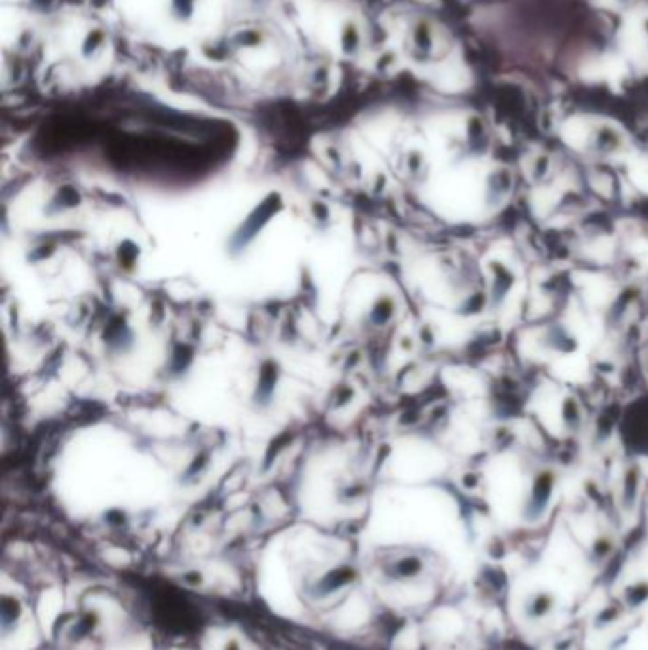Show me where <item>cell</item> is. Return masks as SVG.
Wrapping results in <instances>:
<instances>
[{
    "mask_svg": "<svg viewBox=\"0 0 648 650\" xmlns=\"http://www.w3.org/2000/svg\"><path fill=\"white\" fill-rule=\"evenodd\" d=\"M358 578L359 572L354 565H338V567H331L329 570H325L322 576H317L316 580L306 588V591L312 599L324 601L335 593H340L343 589L352 588L358 582Z\"/></svg>",
    "mask_w": 648,
    "mask_h": 650,
    "instance_id": "obj_1",
    "label": "cell"
},
{
    "mask_svg": "<svg viewBox=\"0 0 648 650\" xmlns=\"http://www.w3.org/2000/svg\"><path fill=\"white\" fill-rule=\"evenodd\" d=\"M422 570H424L422 557L415 556V554H405V556H399L386 563L382 572L390 582H411L422 575Z\"/></svg>",
    "mask_w": 648,
    "mask_h": 650,
    "instance_id": "obj_2",
    "label": "cell"
},
{
    "mask_svg": "<svg viewBox=\"0 0 648 650\" xmlns=\"http://www.w3.org/2000/svg\"><path fill=\"white\" fill-rule=\"evenodd\" d=\"M101 626V612L95 609H88L80 612L75 618V622L69 626L67 639L71 643H82L94 635L95 631Z\"/></svg>",
    "mask_w": 648,
    "mask_h": 650,
    "instance_id": "obj_3",
    "label": "cell"
},
{
    "mask_svg": "<svg viewBox=\"0 0 648 650\" xmlns=\"http://www.w3.org/2000/svg\"><path fill=\"white\" fill-rule=\"evenodd\" d=\"M621 149H624V137H621L618 129L608 126V124L597 128L593 136V143H591V150H593L595 154L607 158V156L620 152Z\"/></svg>",
    "mask_w": 648,
    "mask_h": 650,
    "instance_id": "obj_4",
    "label": "cell"
},
{
    "mask_svg": "<svg viewBox=\"0 0 648 650\" xmlns=\"http://www.w3.org/2000/svg\"><path fill=\"white\" fill-rule=\"evenodd\" d=\"M23 618V603L15 595L4 593L0 599V628L2 635H10Z\"/></svg>",
    "mask_w": 648,
    "mask_h": 650,
    "instance_id": "obj_5",
    "label": "cell"
},
{
    "mask_svg": "<svg viewBox=\"0 0 648 650\" xmlns=\"http://www.w3.org/2000/svg\"><path fill=\"white\" fill-rule=\"evenodd\" d=\"M340 52L345 57H356L361 50V29L354 20H346L340 27Z\"/></svg>",
    "mask_w": 648,
    "mask_h": 650,
    "instance_id": "obj_6",
    "label": "cell"
},
{
    "mask_svg": "<svg viewBox=\"0 0 648 650\" xmlns=\"http://www.w3.org/2000/svg\"><path fill=\"white\" fill-rule=\"evenodd\" d=\"M411 41L415 52L419 55H428L433 48L432 25L426 20H419L411 29Z\"/></svg>",
    "mask_w": 648,
    "mask_h": 650,
    "instance_id": "obj_7",
    "label": "cell"
},
{
    "mask_svg": "<svg viewBox=\"0 0 648 650\" xmlns=\"http://www.w3.org/2000/svg\"><path fill=\"white\" fill-rule=\"evenodd\" d=\"M108 34L103 27H92L84 36L80 44V54L84 59H94L101 54V50L107 46Z\"/></svg>",
    "mask_w": 648,
    "mask_h": 650,
    "instance_id": "obj_8",
    "label": "cell"
},
{
    "mask_svg": "<svg viewBox=\"0 0 648 650\" xmlns=\"http://www.w3.org/2000/svg\"><path fill=\"white\" fill-rule=\"evenodd\" d=\"M268 38V34L264 29L259 27H247L240 29L234 36H232V44L243 50H253V48H261Z\"/></svg>",
    "mask_w": 648,
    "mask_h": 650,
    "instance_id": "obj_9",
    "label": "cell"
},
{
    "mask_svg": "<svg viewBox=\"0 0 648 650\" xmlns=\"http://www.w3.org/2000/svg\"><path fill=\"white\" fill-rule=\"evenodd\" d=\"M198 0H169V14L177 23H189L196 14Z\"/></svg>",
    "mask_w": 648,
    "mask_h": 650,
    "instance_id": "obj_10",
    "label": "cell"
},
{
    "mask_svg": "<svg viewBox=\"0 0 648 650\" xmlns=\"http://www.w3.org/2000/svg\"><path fill=\"white\" fill-rule=\"evenodd\" d=\"M329 80H331V73L327 65H317L310 73V84L314 89H325L329 86Z\"/></svg>",
    "mask_w": 648,
    "mask_h": 650,
    "instance_id": "obj_11",
    "label": "cell"
},
{
    "mask_svg": "<svg viewBox=\"0 0 648 650\" xmlns=\"http://www.w3.org/2000/svg\"><path fill=\"white\" fill-rule=\"evenodd\" d=\"M181 582L185 584L187 588H202L203 582H206V576H203L202 570L198 569L185 570L181 575Z\"/></svg>",
    "mask_w": 648,
    "mask_h": 650,
    "instance_id": "obj_12",
    "label": "cell"
},
{
    "mask_svg": "<svg viewBox=\"0 0 648 650\" xmlns=\"http://www.w3.org/2000/svg\"><path fill=\"white\" fill-rule=\"evenodd\" d=\"M103 521L107 523L108 527L118 528V527H122V525H126V521H128V514H126L124 510H118V508L108 510V512H105V515H103Z\"/></svg>",
    "mask_w": 648,
    "mask_h": 650,
    "instance_id": "obj_13",
    "label": "cell"
},
{
    "mask_svg": "<svg viewBox=\"0 0 648 650\" xmlns=\"http://www.w3.org/2000/svg\"><path fill=\"white\" fill-rule=\"evenodd\" d=\"M108 4V0H89V6H94V8H103V6H107Z\"/></svg>",
    "mask_w": 648,
    "mask_h": 650,
    "instance_id": "obj_14",
    "label": "cell"
},
{
    "mask_svg": "<svg viewBox=\"0 0 648 650\" xmlns=\"http://www.w3.org/2000/svg\"><path fill=\"white\" fill-rule=\"evenodd\" d=\"M642 27H645V34H647V38H648V17L642 21Z\"/></svg>",
    "mask_w": 648,
    "mask_h": 650,
    "instance_id": "obj_15",
    "label": "cell"
}]
</instances>
